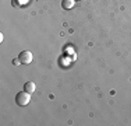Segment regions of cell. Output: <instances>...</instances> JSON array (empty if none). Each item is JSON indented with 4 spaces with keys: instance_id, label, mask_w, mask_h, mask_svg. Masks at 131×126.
I'll return each instance as SVG.
<instances>
[{
    "instance_id": "6da1fadb",
    "label": "cell",
    "mask_w": 131,
    "mask_h": 126,
    "mask_svg": "<svg viewBox=\"0 0 131 126\" xmlns=\"http://www.w3.org/2000/svg\"><path fill=\"white\" fill-rule=\"evenodd\" d=\"M29 101H31V94L27 93L25 90L20 91V93L15 95V102H17V105H20V106L28 105V104H29Z\"/></svg>"
},
{
    "instance_id": "7a4b0ae2",
    "label": "cell",
    "mask_w": 131,
    "mask_h": 126,
    "mask_svg": "<svg viewBox=\"0 0 131 126\" xmlns=\"http://www.w3.org/2000/svg\"><path fill=\"white\" fill-rule=\"evenodd\" d=\"M18 58H20V60L23 65H29L31 62H32L34 56L31 52H28V50H24V52H21L20 55H18Z\"/></svg>"
},
{
    "instance_id": "3957f363",
    "label": "cell",
    "mask_w": 131,
    "mask_h": 126,
    "mask_svg": "<svg viewBox=\"0 0 131 126\" xmlns=\"http://www.w3.org/2000/svg\"><path fill=\"white\" fill-rule=\"evenodd\" d=\"M24 90H25L27 93L32 94L34 91L36 90V86H35V83H34V81H27V83L24 84Z\"/></svg>"
},
{
    "instance_id": "277c9868",
    "label": "cell",
    "mask_w": 131,
    "mask_h": 126,
    "mask_svg": "<svg viewBox=\"0 0 131 126\" xmlns=\"http://www.w3.org/2000/svg\"><path fill=\"white\" fill-rule=\"evenodd\" d=\"M74 4H75V0H63V2H61V7L66 8V10L73 8Z\"/></svg>"
},
{
    "instance_id": "5b68a950",
    "label": "cell",
    "mask_w": 131,
    "mask_h": 126,
    "mask_svg": "<svg viewBox=\"0 0 131 126\" xmlns=\"http://www.w3.org/2000/svg\"><path fill=\"white\" fill-rule=\"evenodd\" d=\"M21 63V60H20V58H17V59H13V65L14 66H18Z\"/></svg>"
},
{
    "instance_id": "8992f818",
    "label": "cell",
    "mask_w": 131,
    "mask_h": 126,
    "mask_svg": "<svg viewBox=\"0 0 131 126\" xmlns=\"http://www.w3.org/2000/svg\"><path fill=\"white\" fill-rule=\"evenodd\" d=\"M75 2H77V0H75Z\"/></svg>"
}]
</instances>
